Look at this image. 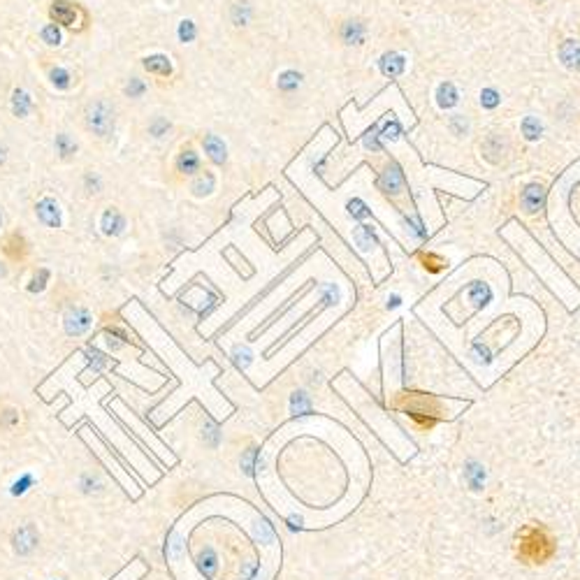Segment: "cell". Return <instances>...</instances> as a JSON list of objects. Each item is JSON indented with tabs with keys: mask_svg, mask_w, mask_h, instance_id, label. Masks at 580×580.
<instances>
[{
	"mask_svg": "<svg viewBox=\"0 0 580 580\" xmlns=\"http://www.w3.org/2000/svg\"><path fill=\"white\" fill-rule=\"evenodd\" d=\"M365 40V24L362 21H346L342 26V42L348 47L360 45Z\"/></svg>",
	"mask_w": 580,
	"mask_h": 580,
	"instance_id": "obj_22",
	"label": "cell"
},
{
	"mask_svg": "<svg viewBox=\"0 0 580 580\" xmlns=\"http://www.w3.org/2000/svg\"><path fill=\"white\" fill-rule=\"evenodd\" d=\"M174 135V121L165 114H149L137 123V137L144 144H163Z\"/></svg>",
	"mask_w": 580,
	"mask_h": 580,
	"instance_id": "obj_7",
	"label": "cell"
},
{
	"mask_svg": "<svg viewBox=\"0 0 580 580\" xmlns=\"http://www.w3.org/2000/svg\"><path fill=\"white\" fill-rule=\"evenodd\" d=\"M309 406L311 404H309L307 395H304V393H295L293 395V411H297V413H300V411H309Z\"/></svg>",
	"mask_w": 580,
	"mask_h": 580,
	"instance_id": "obj_31",
	"label": "cell"
},
{
	"mask_svg": "<svg viewBox=\"0 0 580 580\" xmlns=\"http://www.w3.org/2000/svg\"><path fill=\"white\" fill-rule=\"evenodd\" d=\"M191 188H193V195L195 198H205V195H209L216 188V179H214V174L212 172H207V170H202L198 177H195L191 181Z\"/></svg>",
	"mask_w": 580,
	"mask_h": 580,
	"instance_id": "obj_23",
	"label": "cell"
},
{
	"mask_svg": "<svg viewBox=\"0 0 580 580\" xmlns=\"http://www.w3.org/2000/svg\"><path fill=\"white\" fill-rule=\"evenodd\" d=\"M5 98H10V79H7L5 72L0 70V100H5Z\"/></svg>",
	"mask_w": 580,
	"mask_h": 580,
	"instance_id": "obj_32",
	"label": "cell"
},
{
	"mask_svg": "<svg viewBox=\"0 0 580 580\" xmlns=\"http://www.w3.org/2000/svg\"><path fill=\"white\" fill-rule=\"evenodd\" d=\"M481 105L488 107V110H495V107L499 105V93L495 89H485L481 93Z\"/></svg>",
	"mask_w": 580,
	"mask_h": 580,
	"instance_id": "obj_30",
	"label": "cell"
},
{
	"mask_svg": "<svg viewBox=\"0 0 580 580\" xmlns=\"http://www.w3.org/2000/svg\"><path fill=\"white\" fill-rule=\"evenodd\" d=\"M464 478H467V483L471 485V490H481L485 483V469L478 462H469L467 467H464Z\"/></svg>",
	"mask_w": 580,
	"mask_h": 580,
	"instance_id": "obj_25",
	"label": "cell"
},
{
	"mask_svg": "<svg viewBox=\"0 0 580 580\" xmlns=\"http://www.w3.org/2000/svg\"><path fill=\"white\" fill-rule=\"evenodd\" d=\"M518 557L529 564H541L553 557L555 553V543L548 536L546 529L527 525L518 532Z\"/></svg>",
	"mask_w": 580,
	"mask_h": 580,
	"instance_id": "obj_3",
	"label": "cell"
},
{
	"mask_svg": "<svg viewBox=\"0 0 580 580\" xmlns=\"http://www.w3.org/2000/svg\"><path fill=\"white\" fill-rule=\"evenodd\" d=\"M560 61H562L564 68L580 70V42L564 40L562 47H560Z\"/></svg>",
	"mask_w": 580,
	"mask_h": 580,
	"instance_id": "obj_20",
	"label": "cell"
},
{
	"mask_svg": "<svg viewBox=\"0 0 580 580\" xmlns=\"http://www.w3.org/2000/svg\"><path fill=\"white\" fill-rule=\"evenodd\" d=\"M140 63H142L144 77L158 79V82H168V79H172V77H174L172 61H170V56H165V54H151V56H144Z\"/></svg>",
	"mask_w": 580,
	"mask_h": 580,
	"instance_id": "obj_9",
	"label": "cell"
},
{
	"mask_svg": "<svg viewBox=\"0 0 580 580\" xmlns=\"http://www.w3.org/2000/svg\"><path fill=\"white\" fill-rule=\"evenodd\" d=\"M302 84V75H297L295 70H288V72H284V75L279 77V89L281 91H295L297 86Z\"/></svg>",
	"mask_w": 580,
	"mask_h": 580,
	"instance_id": "obj_29",
	"label": "cell"
},
{
	"mask_svg": "<svg viewBox=\"0 0 580 580\" xmlns=\"http://www.w3.org/2000/svg\"><path fill=\"white\" fill-rule=\"evenodd\" d=\"M77 126L93 142H112L116 128H119V103H116V98L105 91L89 96L77 110Z\"/></svg>",
	"mask_w": 580,
	"mask_h": 580,
	"instance_id": "obj_1",
	"label": "cell"
},
{
	"mask_svg": "<svg viewBox=\"0 0 580 580\" xmlns=\"http://www.w3.org/2000/svg\"><path fill=\"white\" fill-rule=\"evenodd\" d=\"M504 149H506V144L499 135H490L488 140L483 142V154L488 156L492 163H497L499 156H504Z\"/></svg>",
	"mask_w": 580,
	"mask_h": 580,
	"instance_id": "obj_26",
	"label": "cell"
},
{
	"mask_svg": "<svg viewBox=\"0 0 580 580\" xmlns=\"http://www.w3.org/2000/svg\"><path fill=\"white\" fill-rule=\"evenodd\" d=\"M200 144H202V151H205V156H207L214 165H219V168H223V165L228 163V147H226V142H223L219 135L205 133V135H202Z\"/></svg>",
	"mask_w": 580,
	"mask_h": 580,
	"instance_id": "obj_12",
	"label": "cell"
},
{
	"mask_svg": "<svg viewBox=\"0 0 580 580\" xmlns=\"http://www.w3.org/2000/svg\"><path fill=\"white\" fill-rule=\"evenodd\" d=\"M0 256L10 265H26L33 256V244L21 230H7L0 235Z\"/></svg>",
	"mask_w": 580,
	"mask_h": 580,
	"instance_id": "obj_6",
	"label": "cell"
},
{
	"mask_svg": "<svg viewBox=\"0 0 580 580\" xmlns=\"http://www.w3.org/2000/svg\"><path fill=\"white\" fill-rule=\"evenodd\" d=\"M226 19H228V26L235 28V31H244V28H249L251 21H253L251 3L249 0H228Z\"/></svg>",
	"mask_w": 580,
	"mask_h": 580,
	"instance_id": "obj_11",
	"label": "cell"
},
{
	"mask_svg": "<svg viewBox=\"0 0 580 580\" xmlns=\"http://www.w3.org/2000/svg\"><path fill=\"white\" fill-rule=\"evenodd\" d=\"M21 420H24L21 409H17V406H12V404H0V430L17 432L21 427Z\"/></svg>",
	"mask_w": 580,
	"mask_h": 580,
	"instance_id": "obj_19",
	"label": "cell"
},
{
	"mask_svg": "<svg viewBox=\"0 0 580 580\" xmlns=\"http://www.w3.org/2000/svg\"><path fill=\"white\" fill-rule=\"evenodd\" d=\"M437 100H439V107H444V110H451V107L458 105V91H455V86L451 82L441 84L439 91H437Z\"/></svg>",
	"mask_w": 580,
	"mask_h": 580,
	"instance_id": "obj_27",
	"label": "cell"
},
{
	"mask_svg": "<svg viewBox=\"0 0 580 580\" xmlns=\"http://www.w3.org/2000/svg\"><path fill=\"white\" fill-rule=\"evenodd\" d=\"M0 228H3V214H0Z\"/></svg>",
	"mask_w": 580,
	"mask_h": 580,
	"instance_id": "obj_35",
	"label": "cell"
},
{
	"mask_svg": "<svg viewBox=\"0 0 580 580\" xmlns=\"http://www.w3.org/2000/svg\"><path fill=\"white\" fill-rule=\"evenodd\" d=\"M10 105H12V114H14V119H28L35 110H38V105H35V100L28 96V93L21 89H12L10 91Z\"/></svg>",
	"mask_w": 580,
	"mask_h": 580,
	"instance_id": "obj_14",
	"label": "cell"
},
{
	"mask_svg": "<svg viewBox=\"0 0 580 580\" xmlns=\"http://www.w3.org/2000/svg\"><path fill=\"white\" fill-rule=\"evenodd\" d=\"M35 219L49 230L61 228V207H58V202L54 198H42L35 205Z\"/></svg>",
	"mask_w": 580,
	"mask_h": 580,
	"instance_id": "obj_13",
	"label": "cell"
},
{
	"mask_svg": "<svg viewBox=\"0 0 580 580\" xmlns=\"http://www.w3.org/2000/svg\"><path fill=\"white\" fill-rule=\"evenodd\" d=\"M149 93V82L144 75H128L121 84V96L126 100H142Z\"/></svg>",
	"mask_w": 580,
	"mask_h": 580,
	"instance_id": "obj_15",
	"label": "cell"
},
{
	"mask_svg": "<svg viewBox=\"0 0 580 580\" xmlns=\"http://www.w3.org/2000/svg\"><path fill=\"white\" fill-rule=\"evenodd\" d=\"M79 142L77 137L68 133V130H61V133H56L54 137V154H56V161L63 163V165H70L75 163L79 158Z\"/></svg>",
	"mask_w": 580,
	"mask_h": 580,
	"instance_id": "obj_10",
	"label": "cell"
},
{
	"mask_svg": "<svg viewBox=\"0 0 580 580\" xmlns=\"http://www.w3.org/2000/svg\"><path fill=\"white\" fill-rule=\"evenodd\" d=\"M543 198H546V191H543V186L529 184L525 191H522V195H520V205H522V209H525L527 214H534V212H539V209L543 207Z\"/></svg>",
	"mask_w": 580,
	"mask_h": 580,
	"instance_id": "obj_17",
	"label": "cell"
},
{
	"mask_svg": "<svg viewBox=\"0 0 580 580\" xmlns=\"http://www.w3.org/2000/svg\"><path fill=\"white\" fill-rule=\"evenodd\" d=\"M168 553L172 557H179L181 555V539H179V536H172V543L168 546Z\"/></svg>",
	"mask_w": 580,
	"mask_h": 580,
	"instance_id": "obj_34",
	"label": "cell"
},
{
	"mask_svg": "<svg viewBox=\"0 0 580 580\" xmlns=\"http://www.w3.org/2000/svg\"><path fill=\"white\" fill-rule=\"evenodd\" d=\"M47 19L56 28H63L70 35H84L91 31L93 17L89 7L79 0H49L47 3Z\"/></svg>",
	"mask_w": 580,
	"mask_h": 580,
	"instance_id": "obj_2",
	"label": "cell"
},
{
	"mask_svg": "<svg viewBox=\"0 0 580 580\" xmlns=\"http://www.w3.org/2000/svg\"><path fill=\"white\" fill-rule=\"evenodd\" d=\"M202 170H205V161H202L200 149L193 142H181L170 161V181L172 184H186V181L191 184Z\"/></svg>",
	"mask_w": 580,
	"mask_h": 580,
	"instance_id": "obj_4",
	"label": "cell"
},
{
	"mask_svg": "<svg viewBox=\"0 0 580 580\" xmlns=\"http://www.w3.org/2000/svg\"><path fill=\"white\" fill-rule=\"evenodd\" d=\"M35 546H38V532H35V527L33 525L19 527L17 534H14V550L19 555H31Z\"/></svg>",
	"mask_w": 580,
	"mask_h": 580,
	"instance_id": "obj_16",
	"label": "cell"
},
{
	"mask_svg": "<svg viewBox=\"0 0 580 580\" xmlns=\"http://www.w3.org/2000/svg\"><path fill=\"white\" fill-rule=\"evenodd\" d=\"M522 133H525V137H527L529 142L539 140L541 133H543V128H541L539 119H534V116H527V119L522 121Z\"/></svg>",
	"mask_w": 580,
	"mask_h": 580,
	"instance_id": "obj_28",
	"label": "cell"
},
{
	"mask_svg": "<svg viewBox=\"0 0 580 580\" xmlns=\"http://www.w3.org/2000/svg\"><path fill=\"white\" fill-rule=\"evenodd\" d=\"M82 191L89 200H100L105 193V181L96 170H86L82 177Z\"/></svg>",
	"mask_w": 580,
	"mask_h": 580,
	"instance_id": "obj_18",
	"label": "cell"
},
{
	"mask_svg": "<svg viewBox=\"0 0 580 580\" xmlns=\"http://www.w3.org/2000/svg\"><path fill=\"white\" fill-rule=\"evenodd\" d=\"M63 328H65V335H70V337L86 335V332L93 328L91 311L82 307V304H72V307H68V311L63 314Z\"/></svg>",
	"mask_w": 580,
	"mask_h": 580,
	"instance_id": "obj_8",
	"label": "cell"
},
{
	"mask_svg": "<svg viewBox=\"0 0 580 580\" xmlns=\"http://www.w3.org/2000/svg\"><path fill=\"white\" fill-rule=\"evenodd\" d=\"M404 186V177H402V170L397 168V165H390V168L381 174V188L386 193H400Z\"/></svg>",
	"mask_w": 580,
	"mask_h": 580,
	"instance_id": "obj_21",
	"label": "cell"
},
{
	"mask_svg": "<svg viewBox=\"0 0 580 580\" xmlns=\"http://www.w3.org/2000/svg\"><path fill=\"white\" fill-rule=\"evenodd\" d=\"M38 65L42 70V75L49 84L54 86L56 91H63V93H70L75 91L79 86V72L72 68V65L58 61V58H49V56H40L38 58Z\"/></svg>",
	"mask_w": 580,
	"mask_h": 580,
	"instance_id": "obj_5",
	"label": "cell"
},
{
	"mask_svg": "<svg viewBox=\"0 0 580 580\" xmlns=\"http://www.w3.org/2000/svg\"><path fill=\"white\" fill-rule=\"evenodd\" d=\"M451 128L458 135H464V133H467V121H464L462 116H453V119H451Z\"/></svg>",
	"mask_w": 580,
	"mask_h": 580,
	"instance_id": "obj_33",
	"label": "cell"
},
{
	"mask_svg": "<svg viewBox=\"0 0 580 580\" xmlns=\"http://www.w3.org/2000/svg\"><path fill=\"white\" fill-rule=\"evenodd\" d=\"M404 68H406V61H404V56H400V54H386L381 58V72L386 77L402 75Z\"/></svg>",
	"mask_w": 580,
	"mask_h": 580,
	"instance_id": "obj_24",
	"label": "cell"
}]
</instances>
